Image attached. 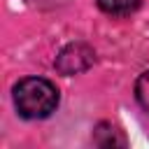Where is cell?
<instances>
[{
  "instance_id": "obj_1",
  "label": "cell",
  "mask_w": 149,
  "mask_h": 149,
  "mask_svg": "<svg viewBox=\"0 0 149 149\" xmlns=\"http://www.w3.org/2000/svg\"><path fill=\"white\" fill-rule=\"evenodd\" d=\"M14 105L23 119H47L58 107V91L49 79L26 77L14 86Z\"/></svg>"
},
{
  "instance_id": "obj_3",
  "label": "cell",
  "mask_w": 149,
  "mask_h": 149,
  "mask_svg": "<svg viewBox=\"0 0 149 149\" xmlns=\"http://www.w3.org/2000/svg\"><path fill=\"white\" fill-rule=\"evenodd\" d=\"M140 5L142 0H98V7L109 16H128Z\"/></svg>"
},
{
  "instance_id": "obj_4",
  "label": "cell",
  "mask_w": 149,
  "mask_h": 149,
  "mask_svg": "<svg viewBox=\"0 0 149 149\" xmlns=\"http://www.w3.org/2000/svg\"><path fill=\"white\" fill-rule=\"evenodd\" d=\"M135 95H137V102L149 112V70L142 72L137 77V84H135Z\"/></svg>"
},
{
  "instance_id": "obj_2",
  "label": "cell",
  "mask_w": 149,
  "mask_h": 149,
  "mask_svg": "<svg viewBox=\"0 0 149 149\" xmlns=\"http://www.w3.org/2000/svg\"><path fill=\"white\" fill-rule=\"evenodd\" d=\"M93 61H95V51L88 47V44H84V42H72V44H68L61 54H58V58H56V70L61 72V74H79V72H86L91 65H93Z\"/></svg>"
}]
</instances>
